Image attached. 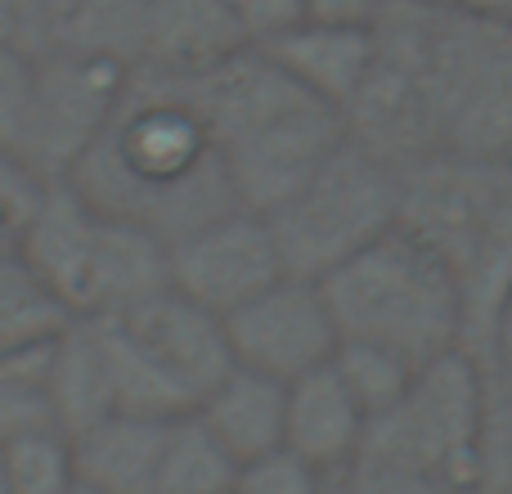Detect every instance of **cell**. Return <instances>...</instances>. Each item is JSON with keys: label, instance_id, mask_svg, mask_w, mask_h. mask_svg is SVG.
<instances>
[{"label": "cell", "instance_id": "e0dca14e", "mask_svg": "<svg viewBox=\"0 0 512 494\" xmlns=\"http://www.w3.org/2000/svg\"><path fill=\"white\" fill-rule=\"evenodd\" d=\"M45 50L140 68L149 36V0H41Z\"/></svg>", "mask_w": 512, "mask_h": 494}, {"label": "cell", "instance_id": "9c48e42d", "mask_svg": "<svg viewBox=\"0 0 512 494\" xmlns=\"http://www.w3.org/2000/svg\"><path fill=\"white\" fill-rule=\"evenodd\" d=\"M225 333H230L234 364L265 373L274 382H292L328 364L342 342L319 279H301V274H283L248 306L230 310Z\"/></svg>", "mask_w": 512, "mask_h": 494}, {"label": "cell", "instance_id": "cb8c5ba5", "mask_svg": "<svg viewBox=\"0 0 512 494\" xmlns=\"http://www.w3.org/2000/svg\"><path fill=\"white\" fill-rule=\"evenodd\" d=\"M9 494H72L77 486V459L72 436L59 427H32L5 445Z\"/></svg>", "mask_w": 512, "mask_h": 494}, {"label": "cell", "instance_id": "ac0fdd59", "mask_svg": "<svg viewBox=\"0 0 512 494\" xmlns=\"http://www.w3.org/2000/svg\"><path fill=\"white\" fill-rule=\"evenodd\" d=\"M45 400H50V423L63 436H81L108 414H117L113 373H108L95 319H72L54 337L50 364H45Z\"/></svg>", "mask_w": 512, "mask_h": 494}, {"label": "cell", "instance_id": "f35d334b", "mask_svg": "<svg viewBox=\"0 0 512 494\" xmlns=\"http://www.w3.org/2000/svg\"><path fill=\"white\" fill-rule=\"evenodd\" d=\"M508 27H512V18H508Z\"/></svg>", "mask_w": 512, "mask_h": 494}, {"label": "cell", "instance_id": "d4e9b609", "mask_svg": "<svg viewBox=\"0 0 512 494\" xmlns=\"http://www.w3.org/2000/svg\"><path fill=\"white\" fill-rule=\"evenodd\" d=\"M333 369L342 373L351 396L360 400V409L373 418L405 396L414 373H418V364H409L405 355L387 351V346H373V342H337Z\"/></svg>", "mask_w": 512, "mask_h": 494}, {"label": "cell", "instance_id": "30bf717a", "mask_svg": "<svg viewBox=\"0 0 512 494\" xmlns=\"http://www.w3.org/2000/svg\"><path fill=\"white\" fill-rule=\"evenodd\" d=\"M113 324L176 382V391L189 405H198L234 369L225 319L216 310L198 306L180 288H162L153 297L135 301L131 310L113 315Z\"/></svg>", "mask_w": 512, "mask_h": 494}, {"label": "cell", "instance_id": "d6986e66", "mask_svg": "<svg viewBox=\"0 0 512 494\" xmlns=\"http://www.w3.org/2000/svg\"><path fill=\"white\" fill-rule=\"evenodd\" d=\"M162 441H167V423L158 418L108 414L90 432L72 436L77 481L104 494H153Z\"/></svg>", "mask_w": 512, "mask_h": 494}, {"label": "cell", "instance_id": "836d02e7", "mask_svg": "<svg viewBox=\"0 0 512 494\" xmlns=\"http://www.w3.org/2000/svg\"><path fill=\"white\" fill-rule=\"evenodd\" d=\"M450 5L472 18H495V23H508L512 18V0H450Z\"/></svg>", "mask_w": 512, "mask_h": 494}, {"label": "cell", "instance_id": "ba28073f", "mask_svg": "<svg viewBox=\"0 0 512 494\" xmlns=\"http://www.w3.org/2000/svg\"><path fill=\"white\" fill-rule=\"evenodd\" d=\"M283 274L288 265L270 221L243 207H230L171 239V288L216 310L221 319L274 288Z\"/></svg>", "mask_w": 512, "mask_h": 494}, {"label": "cell", "instance_id": "6da1fadb", "mask_svg": "<svg viewBox=\"0 0 512 494\" xmlns=\"http://www.w3.org/2000/svg\"><path fill=\"white\" fill-rule=\"evenodd\" d=\"M400 225L450 265L463 301L459 346L486 364L512 292V158H418L400 171Z\"/></svg>", "mask_w": 512, "mask_h": 494}, {"label": "cell", "instance_id": "83f0119b", "mask_svg": "<svg viewBox=\"0 0 512 494\" xmlns=\"http://www.w3.org/2000/svg\"><path fill=\"white\" fill-rule=\"evenodd\" d=\"M328 494H454V490L441 486L436 477H427V472L355 454L342 472L328 477Z\"/></svg>", "mask_w": 512, "mask_h": 494}, {"label": "cell", "instance_id": "7a4b0ae2", "mask_svg": "<svg viewBox=\"0 0 512 494\" xmlns=\"http://www.w3.org/2000/svg\"><path fill=\"white\" fill-rule=\"evenodd\" d=\"M342 342H373L427 364L463 342V301L450 265L405 225L319 279Z\"/></svg>", "mask_w": 512, "mask_h": 494}, {"label": "cell", "instance_id": "5b68a950", "mask_svg": "<svg viewBox=\"0 0 512 494\" xmlns=\"http://www.w3.org/2000/svg\"><path fill=\"white\" fill-rule=\"evenodd\" d=\"M481 391H486V364L472 360L463 346L418 364L405 396L369 418L360 454L427 472L454 494H468Z\"/></svg>", "mask_w": 512, "mask_h": 494}, {"label": "cell", "instance_id": "ffe728a7", "mask_svg": "<svg viewBox=\"0 0 512 494\" xmlns=\"http://www.w3.org/2000/svg\"><path fill=\"white\" fill-rule=\"evenodd\" d=\"M72 319L77 315L36 279L32 265L14 247H0V360L54 342Z\"/></svg>", "mask_w": 512, "mask_h": 494}, {"label": "cell", "instance_id": "7c38bea8", "mask_svg": "<svg viewBox=\"0 0 512 494\" xmlns=\"http://www.w3.org/2000/svg\"><path fill=\"white\" fill-rule=\"evenodd\" d=\"M364 427H369V414H364L360 400L351 396V387H346L342 373L333 369V360L288 382L283 450L306 459L310 468L328 472V477L342 472L346 463L360 454Z\"/></svg>", "mask_w": 512, "mask_h": 494}, {"label": "cell", "instance_id": "4316f807", "mask_svg": "<svg viewBox=\"0 0 512 494\" xmlns=\"http://www.w3.org/2000/svg\"><path fill=\"white\" fill-rule=\"evenodd\" d=\"M50 185L54 180L41 176L23 153H14V149L0 144V239H5L9 247L18 243V234H23L27 225H32V216L41 212Z\"/></svg>", "mask_w": 512, "mask_h": 494}, {"label": "cell", "instance_id": "4fadbf2b", "mask_svg": "<svg viewBox=\"0 0 512 494\" xmlns=\"http://www.w3.org/2000/svg\"><path fill=\"white\" fill-rule=\"evenodd\" d=\"M162 288H171V243L144 221L104 212L86 274V297H81V319H113Z\"/></svg>", "mask_w": 512, "mask_h": 494}, {"label": "cell", "instance_id": "8992f818", "mask_svg": "<svg viewBox=\"0 0 512 494\" xmlns=\"http://www.w3.org/2000/svg\"><path fill=\"white\" fill-rule=\"evenodd\" d=\"M131 86V68L77 54H41L36 59V95L18 153L41 176L68 180L86 153L104 140L117 104Z\"/></svg>", "mask_w": 512, "mask_h": 494}, {"label": "cell", "instance_id": "44dd1931", "mask_svg": "<svg viewBox=\"0 0 512 494\" xmlns=\"http://www.w3.org/2000/svg\"><path fill=\"white\" fill-rule=\"evenodd\" d=\"M234 481L239 463L225 454V445L194 414L171 418L153 494H234Z\"/></svg>", "mask_w": 512, "mask_h": 494}, {"label": "cell", "instance_id": "4dcf8cb0", "mask_svg": "<svg viewBox=\"0 0 512 494\" xmlns=\"http://www.w3.org/2000/svg\"><path fill=\"white\" fill-rule=\"evenodd\" d=\"M225 5L239 18L243 36L252 45H265L274 36L292 32L297 23H306V0H225Z\"/></svg>", "mask_w": 512, "mask_h": 494}, {"label": "cell", "instance_id": "d6a6232c", "mask_svg": "<svg viewBox=\"0 0 512 494\" xmlns=\"http://www.w3.org/2000/svg\"><path fill=\"white\" fill-rule=\"evenodd\" d=\"M486 364H499V369H512V292L504 301L495 319V337H490V360Z\"/></svg>", "mask_w": 512, "mask_h": 494}, {"label": "cell", "instance_id": "484cf974", "mask_svg": "<svg viewBox=\"0 0 512 494\" xmlns=\"http://www.w3.org/2000/svg\"><path fill=\"white\" fill-rule=\"evenodd\" d=\"M50 346H32L0 360V445L14 436L32 432V427L50 423V400H45V364H50Z\"/></svg>", "mask_w": 512, "mask_h": 494}, {"label": "cell", "instance_id": "5bb4252c", "mask_svg": "<svg viewBox=\"0 0 512 494\" xmlns=\"http://www.w3.org/2000/svg\"><path fill=\"white\" fill-rule=\"evenodd\" d=\"M239 18L225 0H149V36H144L140 72L153 77H198L248 50Z\"/></svg>", "mask_w": 512, "mask_h": 494}, {"label": "cell", "instance_id": "f1b7e54d", "mask_svg": "<svg viewBox=\"0 0 512 494\" xmlns=\"http://www.w3.org/2000/svg\"><path fill=\"white\" fill-rule=\"evenodd\" d=\"M234 494H328V472L310 468L292 450H270L243 463Z\"/></svg>", "mask_w": 512, "mask_h": 494}, {"label": "cell", "instance_id": "d590c367", "mask_svg": "<svg viewBox=\"0 0 512 494\" xmlns=\"http://www.w3.org/2000/svg\"><path fill=\"white\" fill-rule=\"evenodd\" d=\"M72 494H104V490H95V486H81V481H77V486H72Z\"/></svg>", "mask_w": 512, "mask_h": 494}, {"label": "cell", "instance_id": "e575fe53", "mask_svg": "<svg viewBox=\"0 0 512 494\" xmlns=\"http://www.w3.org/2000/svg\"><path fill=\"white\" fill-rule=\"evenodd\" d=\"M0 494H9V468H5V445H0Z\"/></svg>", "mask_w": 512, "mask_h": 494}, {"label": "cell", "instance_id": "3957f363", "mask_svg": "<svg viewBox=\"0 0 512 494\" xmlns=\"http://www.w3.org/2000/svg\"><path fill=\"white\" fill-rule=\"evenodd\" d=\"M427 95L436 153L512 158V27L454 5L427 14Z\"/></svg>", "mask_w": 512, "mask_h": 494}, {"label": "cell", "instance_id": "2e32d148", "mask_svg": "<svg viewBox=\"0 0 512 494\" xmlns=\"http://www.w3.org/2000/svg\"><path fill=\"white\" fill-rule=\"evenodd\" d=\"M283 414H288V382H274L243 364H234L194 405V418L225 445L239 468L270 450H283Z\"/></svg>", "mask_w": 512, "mask_h": 494}, {"label": "cell", "instance_id": "9a60e30c", "mask_svg": "<svg viewBox=\"0 0 512 494\" xmlns=\"http://www.w3.org/2000/svg\"><path fill=\"white\" fill-rule=\"evenodd\" d=\"M310 99L328 108H351L364 77L373 68V27H333V23H297L292 32L261 45Z\"/></svg>", "mask_w": 512, "mask_h": 494}, {"label": "cell", "instance_id": "74e56055", "mask_svg": "<svg viewBox=\"0 0 512 494\" xmlns=\"http://www.w3.org/2000/svg\"><path fill=\"white\" fill-rule=\"evenodd\" d=\"M0 247H9V243H5V239H0Z\"/></svg>", "mask_w": 512, "mask_h": 494}, {"label": "cell", "instance_id": "603a6c76", "mask_svg": "<svg viewBox=\"0 0 512 494\" xmlns=\"http://www.w3.org/2000/svg\"><path fill=\"white\" fill-rule=\"evenodd\" d=\"M468 494H512V369L486 364Z\"/></svg>", "mask_w": 512, "mask_h": 494}, {"label": "cell", "instance_id": "52a82bcc", "mask_svg": "<svg viewBox=\"0 0 512 494\" xmlns=\"http://www.w3.org/2000/svg\"><path fill=\"white\" fill-rule=\"evenodd\" d=\"M351 140L346 113L328 108L319 99H297L283 113L265 117L248 135L225 144L221 158L225 185L234 194V207L256 216H274L292 194L315 180V171Z\"/></svg>", "mask_w": 512, "mask_h": 494}, {"label": "cell", "instance_id": "8d00e7d4", "mask_svg": "<svg viewBox=\"0 0 512 494\" xmlns=\"http://www.w3.org/2000/svg\"><path fill=\"white\" fill-rule=\"evenodd\" d=\"M409 5H450V0H409Z\"/></svg>", "mask_w": 512, "mask_h": 494}, {"label": "cell", "instance_id": "f546056e", "mask_svg": "<svg viewBox=\"0 0 512 494\" xmlns=\"http://www.w3.org/2000/svg\"><path fill=\"white\" fill-rule=\"evenodd\" d=\"M36 59H41V54L0 45V144L14 153H18V140H23V131H27V113H32Z\"/></svg>", "mask_w": 512, "mask_h": 494}, {"label": "cell", "instance_id": "277c9868", "mask_svg": "<svg viewBox=\"0 0 512 494\" xmlns=\"http://www.w3.org/2000/svg\"><path fill=\"white\" fill-rule=\"evenodd\" d=\"M265 221L279 239L288 274L324 279L346 256L400 225V167L346 140L315 180Z\"/></svg>", "mask_w": 512, "mask_h": 494}, {"label": "cell", "instance_id": "8fae6325", "mask_svg": "<svg viewBox=\"0 0 512 494\" xmlns=\"http://www.w3.org/2000/svg\"><path fill=\"white\" fill-rule=\"evenodd\" d=\"M99 225H104V207L90 203L72 180H54L41 212L32 216V225L14 243V252L32 265L36 279L77 319H81V297H86L90 256H95L99 243Z\"/></svg>", "mask_w": 512, "mask_h": 494}, {"label": "cell", "instance_id": "7402d4cb", "mask_svg": "<svg viewBox=\"0 0 512 494\" xmlns=\"http://www.w3.org/2000/svg\"><path fill=\"white\" fill-rule=\"evenodd\" d=\"M99 324V342L108 355V373H113V405L117 414H135V418H158L171 423L180 414H194L185 396L176 391V382L113 324V319H95Z\"/></svg>", "mask_w": 512, "mask_h": 494}, {"label": "cell", "instance_id": "1f68e13d", "mask_svg": "<svg viewBox=\"0 0 512 494\" xmlns=\"http://www.w3.org/2000/svg\"><path fill=\"white\" fill-rule=\"evenodd\" d=\"M387 0H306V23L333 27H373Z\"/></svg>", "mask_w": 512, "mask_h": 494}]
</instances>
